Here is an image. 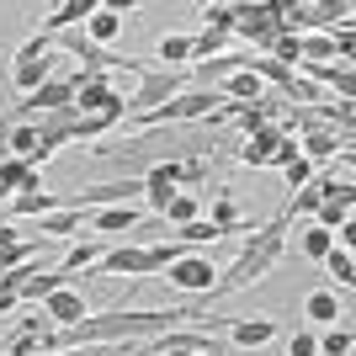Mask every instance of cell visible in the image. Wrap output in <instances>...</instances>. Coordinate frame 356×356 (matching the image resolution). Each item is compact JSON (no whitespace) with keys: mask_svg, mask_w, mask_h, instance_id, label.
<instances>
[{"mask_svg":"<svg viewBox=\"0 0 356 356\" xmlns=\"http://www.w3.org/2000/svg\"><path fill=\"white\" fill-rule=\"evenodd\" d=\"M287 223H293V218H287V213H277L271 223L250 229V234H245V245H239V255L218 271V282H213V293H208V298L245 293V287L261 282V277H266V271L282 261V250H287Z\"/></svg>","mask_w":356,"mask_h":356,"instance_id":"obj_1","label":"cell"},{"mask_svg":"<svg viewBox=\"0 0 356 356\" xmlns=\"http://www.w3.org/2000/svg\"><path fill=\"white\" fill-rule=\"evenodd\" d=\"M181 90H192V80H186V70H144L138 74V90L122 102V122L128 118H144V112H154V106H165L170 96H181Z\"/></svg>","mask_w":356,"mask_h":356,"instance_id":"obj_2","label":"cell"},{"mask_svg":"<svg viewBox=\"0 0 356 356\" xmlns=\"http://www.w3.org/2000/svg\"><path fill=\"white\" fill-rule=\"evenodd\" d=\"M282 32V0H266V6H234V38L266 54V43Z\"/></svg>","mask_w":356,"mask_h":356,"instance_id":"obj_3","label":"cell"},{"mask_svg":"<svg viewBox=\"0 0 356 356\" xmlns=\"http://www.w3.org/2000/svg\"><path fill=\"white\" fill-rule=\"evenodd\" d=\"M165 282L176 287V293H192V298H208L213 293V282H218V266H213L208 255H181V261H170L165 266Z\"/></svg>","mask_w":356,"mask_h":356,"instance_id":"obj_4","label":"cell"},{"mask_svg":"<svg viewBox=\"0 0 356 356\" xmlns=\"http://www.w3.org/2000/svg\"><path fill=\"white\" fill-rule=\"evenodd\" d=\"M218 335H229L239 351H261L266 341H277V335H282V325H277L271 314H245V319H223Z\"/></svg>","mask_w":356,"mask_h":356,"instance_id":"obj_5","label":"cell"},{"mask_svg":"<svg viewBox=\"0 0 356 356\" xmlns=\"http://www.w3.org/2000/svg\"><path fill=\"white\" fill-rule=\"evenodd\" d=\"M90 277H154V266H149V250L118 245V250H106L102 261L90 266Z\"/></svg>","mask_w":356,"mask_h":356,"instance_id":"obj_6","label":"cell"},{"mask_svg":"<svg viewBox=\"0 0 356 356\" xmlns=\"http://www.w3.org/2000/svg\"><path fill=\"white\" fill-rule=\"evenodd\" d=\"M282 138H287V134H282V122H266L255 138H245V144H239L234 160H239V165H250V170H261V165H271V154H277V144H282Z\"/></svg>","mask_w":356,"mask_h":356,"instance_id":"obj_7","label":"cell"},{"mask_svg":"<svg viewBox=\"0 0 356 356\" xmlns=\"http://www.w3.org/2000/svg\"><path fill=\"white\" fill-rule=\"evenodd\" d=\"M38 309L48 314V319H54V330H70V325H80V319H86V298L74 293V287H64V293H54V298H43V303H38Z\"/></svg>","mask_w":356,"mask_h":356,"instance_id":"obj_8","label":"cell"},{"mask_svg":"<svg viewBox=\"0 0 356 356\" xmlns=\"http://www.w3.org/2000/svg\"><path fill=\"white\" fill-rule=\"evenodd\" d=\"M176 192H181V181H176V160L154 165V170L144 176V202H149L154 213H165V202H170Z\"/></svg>","mask_w":356,"mask_h":356,"instance_id":"obj_9","label":"cell"},{"mask_svg":"<svg viewBox=\"0 0 356 356\" xmlns=\"http://www.w3.org/2000/svg\"><path fill=\"white\" fill-rule=\"evenodd\" d=\"M90 11H96V0H64L59 11H48L43 16V32L48 38H59V32H74V27H86Z\"/></svg>","mask_w":356,"mask_h":356,"instance_id":"obj_10","label":"cell"},{"mask_svg":"<svg viewBox=\"0 0 356 356\" xmlns=\"http://www.w3.org/2000/svg\"><path fill=\"white\" fill-rule=\"evenodd\" d=\"M122 27H128V22H122V11H118V6H96V11H90V22H86L80 32H86V38H90L96 48H112Z\"/></svg>","mask_w":356,"mask_h":356,"instance_id":"obj_11","label":"cell"},{"mask_svg":"<svg viewBox=\"0 0 356 356\" xmlns=\"http://www.w3.org/2000/svg\"><path fill=\"white\" fill-rule=\"evenodd\" d=\"M59 54H48V59H38V64H16L11 70V86L22 90V96H32V90L38 86H48V80H54V74H59Z\"/></svg>","mask_w":356,"mask_h":356,"instance_id":"obj_12","label":"cell"},{"mask_svg":"<svg viewBox=\"0 0 356 356\" xmlns=\"http://www.w3.org/2000/svg\"><path fill=\"white\" fill-rule=\"evenodd\" d=\"M6 208L16 218H43V213H64V192H16Z\"/></svg>","mask_w":356,"mask_h":356,"instance_id":"obj_13","label":"cell"},{"mask_svg":"<svg viewBox=\"0 0 356 356\" xmlns=\"http://www.w3.org/2000/svg\"><path fill=\"white\" fill-rule=\"evenodd\" d=\"M86 223L96 234H134L144 218H138V208H96V213H86Z\"/></svg>","mask_w":356,"mask_h":356,"instance_id":"obj_14","label":"cell"},{"mask_svg":"<svg viewBox=\"0 0 356 356\" xmlns=\"http://www.w3.org/2000/svg\"><path fill=\"white\" fill-rule=\"evenodd\" d=\"M335 149H341V138L330 134V128H309V134H298V154H303L309 165L335 160Z\"/></svg>","mask_w":356,"mask_h":356,"instance_id":"obj_15","label":"cell"},{"mask_svg":"<svg viewBox=\"0 0 356 356\" xmlns=\"http://www.w3.org/2000/svg\"><path fill=\"white\" fill-rule=\"evenodd\" d=\"M208 223L218 229V234H250V223L239 218V208H234V197H229V192H218V197H213Z\"/></svg>","mask_w":356,"mask_h":356,"instance_id":"obj_16","label":"cell"},{"mask_svg":"<svg viewBox=\"0 0 356 356\" xmlns=\"http://www.w3.org/2000/svg\"><path fill=\"white\" fill-rule=\"evenodd\" d=\"M80 229H86V213H74V208H64V213H43V218H38V234L32 239H59V234H80Z\"/></svg>","mask_w":356,"mask_h":356,"instance_id":"obj_17","label":"cell"},{"mask_svg":"<svg viewBox=\"0 0 356 356\" xmlns=\"http://www.w3.org/2000/svg\"><path fill=\"white\" fill-rule=\"evenodd\" d=\"M303 314H309V325H335L341 319V298L330 293V287H319V293L303 298Z\"/></svg>","mask_w":356,"mask_h":356,"instance_id":"obj_18","label":"cell"},{"mask_svg":"<svg viewBox=\"0 0 356 356\" xmlns=\"http://www.w3.org/2000/svg\"><path fill=\"white\" fill-rule=\"evenodd\" d=\"M208 165H213V149H192V154L176 160V181L181 186H202V181H208Z\"/></svg>","mask_w":356,"mask_h":356,"instance_id":"obj_19","label":"cell"},{"mask_svg":"<svg viewBox=\"0 0 356 356\" xmlns=\"http://www.w3.org/2000/svg\"><path fill=\"white\" fill-rule=\"evenodd\" d=\"M102 255H106V245H102V239H80L74 250H64L59 271H70V277H74V271H90L96 261H102Z\"/></svg>","mask_w":356,"mask_h":356,"instance_id":"obj_20","label":"cell"},{"mask_svg":"<svg viewBox=\"0 0 356 356\" xmlns=\"http://www.w3.org/2000/svg\"><path fill=\"white\" fill-rule=\"evenodd\" d=\"M325 271H330V282L341 287V293H351V282H356V255L346 250V245H335V250L325 255Z\"/></svg>","mask_w":356,"mask_h":356,"instance_id":"obj_21","label":"cell"},{"mask_svg":"<svg viewBox=\"0 0 356 356\" xmlns=\"http://www.w3.org/2000/svg\"><path fill=\"white\" fill-rule=\"evenodd\" d=\"M192 218H202V197L197 192H176L170 202H165V213H160V223H192Z\"/></svg>","mask_w":356,"mask_h":356,"instance_id":"obj_22","label":"cell"},{"mask_svg":"<svg viewBox=\"0 0 356 356\" xmlns=\"http://www.w3.org/2000/svg\"><path fill=\"white\" fill-rule=\"evenodd\" d=\"M186 64H192V38H181V32L160 38V70H186Z\"/></svg>","mask_w":356,"mask_h":356,"instance_id":"obj_23","label":"cell"},{"mask_svg":"<svg viewBox=\"0 0 356 356\" xmlns=\"http://www.w3.org/2000/svg\"><path fill=\"white\" fill-rule=\"evenodd\" d=\"M298 250L309 255V261H325V255L335 250V234H330V229H319V223H309V229H303V239H298Z\"/></svg>","mask_w":356,"mask_h":356,"instance_id":"obj_24","label":"cell"},{"mask_svg":"<svg viewBox=\"0 0 356 356\" xmlns=\"http://www.w3.org/2000/svg\"><path fill=\"white\" fill-rule=\"evenodd\" d=\"M38 245H43V239H16V245H0V277H6V271H16V266H27L32 255H38Z\"/></svg>","mask_w":356,"mask_h":356,"instance_id":"obj_25","label":"cell"},{"mask_svg":"<svg viewBox=\"0 0 356 356\" xmlns=\"http://www.w3.org/2000/svg\"><path fill=\"white\" fill-rule=\"evenodd\" d=\"M32 176V165L27 160H16V154H6V160H0V192H22V181Z\"/></svg>","mask_w":356,"mask_h":356,"instance_id":"obj_26","label":"cell"},{"mask_svg":"<svg viewBox=\"0 0 356 356\" xmlns=\"http://www.w3.org/2000/svg\"><path fill=\"white\" fill-rule=\"evenodd\" d=\"M202 32L234 38V6H202Z\"/></svg>","mask_w":356,"mask_h":356,"instance_id":"obj_27","label":"cell"},{"mask_svg":"<svg viewBox=\"0 0 356 356\" xmlns=\"http://www.w3.org/2000/svg\"><path fill=\"white\" fill-rule=\"evenodd\" d=\"M176 239H181V245H213V239H223V234L213 229L208 218H192V223H181V229H176Z\"/></svg>","mask_w":356,"mask_h":356,"instance_id":"obj_28","label":"cell"},{"mask_svg":"<svg viewBox=\"0 0 356 356\" xmlns=\"http://www.w3.org/2000/svg\"><path fill=\"white\" fill-rule=\"evenodd\" d=\"M319 356H351V330L346 325H330L319 335Z\"/></svg>","mask_w":356,"mask_h":356,"instance_id":"obj_29","label":"cell"},{"mask_svg":"<svg viewBox=\"0 0 356 356\" xmlns=\"http://www.w3.org/2000/svg\"><path fill=\"white\" fill-rule=\"evenodd\" d=\"M48 54H54V38H48V32H32L27 43L16 48V64H38V59H48Z\"/></svg>","mask_w":356,"mask_h":356,"instance_id":"obj_30","label":"cell"},{"mask_svg":"<svg viewBox=\"0 0 356 356\" xmlns=\"http://www.w3.org/2000/svg\"><path fill=\"white\" fill-rule=\"evenodd\" d=\"M223 43H229V38H218V32H197V38H192V59H197V64L218 59V54H223Z\"/></svg>","mask_w":356,"mask_h":356,"instance_id":"obj_31","label":"cell"},{"mask_svg":"<svg viewBox=\"0 0 356 356\" xmlns=\"http://www.w3.org/2000/svg\"><path fill=\"white\" fill-rule=\"evenodd\" d=\"M346 223H351V202H325V208H319V229L341 234Z\"/></svg>","mask_w":356,"mask_h":356,"instance_id":"obj_32","label":"cell"},{"mask_svg":"<svg viewBox=\"0 0 356 356\" xmlns=\"http://www.w3.org/2000/svg\"><path fill=\"white\" fill-rule=\"evenodd\" d=\"M287 356H319V335H314V330H293Z\"/></svg>","mask_w":356,"mask_h":356,"instance_id":"obj_33","label":"cell"},{"mask_svg":"<svg viewBox=\"0 0 356 356\" xmlns=\"http://www.w3.org/2000/svg\"><path fill=\"white\" fill-rule=\"evenodd\" d=\"M282 176H287V186H293V192H303V186H309V181H314V165H309V160H303V154H298V160H293V165H287Z\"/></svg>","mask_w":356,"mask_h":356,"instance_id":"obj_34","label":"cell"},{"mask_svg":"<svg viewBox=\"0 0 356 356\" xmlns=\"http://www.w3.org/2000/svg\"><path fill=\"white\" fill-rule=\"evenodd\" d=\"M293 160H298V138H282V144H277V154H271V165H277V170H287Z\"/></svg>","mask_w":356,"mask_h":356,"instance_id":"obj_35","label":"cell"},{"mask_svg":"<svg viewBox=\"0 0 356 356\" xmlns=\"http://www.w3.org/2000/svg\"><path fill=\"white\" fill-rule=\"evenodd\" d=\"M6 134H11V118H0V160H6Z\"/></svg>","mask_w":356,"mask_h":356,"instance_id":"obj_36","label":"cell"}]
</instances>
